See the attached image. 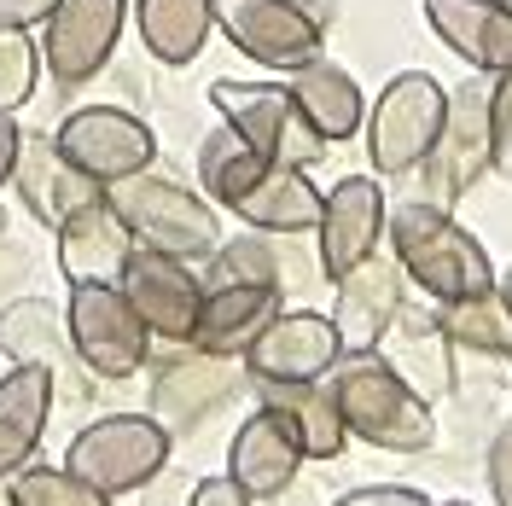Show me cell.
<instances>
[{"label":"cell","instance_id":"cell-1","mask_svg":"<svg viewBox=\"0 0 512 506\" xmlns=\"http://www.w3.org/2000/svg\"><path fill=\"white\" fill-rule=\"evenodd\" d=\"M198 181L210 192V204L233 210L245 227L256 233H315L320 222V198L309 169H291V163H268L256 146H245L233 128H210L204 146H198Z\"/></svg>","mask_w":512,"mask_h":506},{"label":"cell","instance_id":"cell-2","mask_svg":"<svg viewBox=\"0 0 512 506\" xmlns=\"http://www.w3.org/2000/svg\"><path fill=\"white\" fill-rule=\"evenodd\" d=\"M326 384H332V402L344 413V431L361 437V443L384 448V454H425L437 443L431 402L384 361L379 349L338 355V367L326 373Z\"/></svg>","mask_w":512,"mask_h":506},{"label":"cell","instance_id":"cell-3","mask_svg":"<svg viewBox=\"0 0 512 506\" xmlns=\"http://www.w3.org/2000/svg\"><path fill=\"white\" fill-rule=\"evenodd\" d=\"M384 239L402 262V274L431 297V303H460V297H478L495 285V262L466 227L448 216L443 204L414 198V204H396Z\"/></svg>","mask_w":512,"mask_h":506},{"label":"cell","instance_id":"cell-4","mask_svg":"<svg viewBox=\"0 0 512 506\" xmlns=\"http://www.w3.org/2000/svg\"><path fill=\"white\" fill-rule=\"evenodd\" d=\"M111 210L123 216V227L134 233V245L163 256H181V262H210L222 245V222H216V204L204 192L169 181L158 169H140L128 181L105 187Z\"/></svg>","mask_w":512,"mask_h":506},{"label":"cell","instance_id":"cell-5","mask_svg":"<svg viewBox=\"0 0 512 506\" xmlns=\"http://www.w3.org/2000/svg\"><path fill=\"white\" fill-rule=\"evenodd\" d=\"M448 117V88L431 70H402L379 88V99L367 105V158L379 175H408L425 163V152L437 146Z\"/></svg>","mask_w":512,"mask_h":506},{"label":"cell","instance_id":"cell-6","mask_svg":"<svg viewBox=\"0 0 512 506\" xmlns=\"http://www.w3.org/2000/svg\"><path fill=\"white\" fill-rule=\"evenodd\" d=\"M169 460V431L152 413H105L94 425H82L64 448V472L94 483L99 495H128L146 489Z\"/></svg>","mask_w":512,"mask_h":506},{"label":"cell","instance_id":"cell-7","mask_svg":"<svg viewBox=\"0 0 512 506\" xmlns=\"http://www.w3.org/2000/svg\"><path fill=\"white\" fill-rule=\"evenodd\" d=\"M210 105L222 111V123L256 146L268 163H291V169H315L326 158V140L315 134V123L297 111L286 82H210Z\"/></svg>","mask_w":512,"mask_h":506},{"label":"cell","instance_id":"cell-8","mask_svg":"<svg viewBox=\"0 0 512 506\" xmlns=\"http://www.w3.org/2000/svg\"><path fill=\"white\" fill-rule=\"evenodd\" d=\"M64 326H70L76 361L105 384L134 379L146 367V355H152V332H146V320L134 315L123 285H70Z\"/></svg>","mask_w":512,"mask_h":506},{"label":"cell","instance_id":"cell-9","mask_svg":"<svg viewBox=\"0 0 512 506\" xmlns=\"http://www.w3.org/2000/svg\"><path fill=\"white\" fill-rule=\"evenodd\" d=\"M128 24V0H53L41 18V64L59 88H82L111 64Z\"/></svg>","mask_w":512,"mask_h":506},{"label":"cell","instance_id":"cell-10","mask_svg":"<svg viewBox=\"0 0 512 506\" xmlns=\"http://www.w3.org/2000/svg\"><path fill=\"white\" fill-rule=\"evenodd\" d=\"M59 152L88 181L99 187H111V181H128V175H140V169H152L158 163V134L140 123L134 111L123 105H82V111H70L59 123Z\"/></svg>","mask_w":512,"mask_h":506},{"label":"cell","instance_id":"cell-11","mask_svg":"<svg viewBox=\"0 0 512 506\" xmlns=\"http://www.w3.org/2000/svg\"><path fill=\"white\" fill-rule=\"evenodd\" d=\"M419 169H425V198L443 210H454V198H466L495 169L489 163V82H460L448 94L443 134Z\"/></svg>","mask_w":512,"mask_h":506},{"label":"cell","instance_id":"cell-12","mask_svg":"<svg viewBox=\"0 0 512 506\" xmlns=\"http://www.w3.org/2000/svg\"><path fill=\"white\" fill-rule=\"evenodd\" d=\"M216 6V30L245 53V59L268 64L291 76L297 64L326 53V30L297 6V0H210Z\"/></svg>","mask_w":512,"mask_h":506},{"label":"cell","instance_id":"cell-13","mask_svg":"<svg viewBox=\"0 0 512 506\" xmlns=\"http://www.w3.org/2000/svg\"><path fill=\"white\" fill-rule=\"evenodd\" d=\"M117 285H123V297L134 303V315L146 320L152 338L192 344V326H198V309H204V280L192 274V262L134 245Z\"/></svg>","mask_w":512,"mask_h":506},{"label":"cell","instance_id":"cell-14","mask_svg":"<svg viewBox=\"0 0 512 506\" xmlns=\"http://www.w3.org/2000/svg\"><path fill=\"white\" fill-rule=\"evenodd\" d=\"M338 326L332 315H315V309H280L268 320V332L245 349V373L251 384H309V379H326L338 367Z\"/></svg>","mask_w":512,"mask_h":506},{"label":"cell","instance_id":"cell-15","mask_svg":"<svg viewBox=\"0 0 512 506\" xmlns=\"http://www.w3.org/2000/svg\"><path fill=\"white\" fill-rule=\"evenodd\" d=\"M384 222H390V204H384L379 181L344 175L338 187L320 198V222H315L320 274H326V280H344V274L361 268L367 256H379Z\"/></svg>","mask_w":512,"mask_h":506},{"label":"cell","instance_id":"cell-16","mask_svg":"<svg viewBox=\"0 0 512 506\" xmlns=\"http://www.w3.org/2000/svg\"><path fill=\"white\" fill-rule=\"evenodd\" d=\"M0 355H12L18 367H47L53 373V390H70L76 402H88V367L76 361L70 349V326H64V309H53L47 297H18L0 309Z\"/></svg>","mask_w":512,"mask_h":506},{"label":"cell","instance_id":"cell-17","mask_svg":"<svg viewBox=\"0 0 512 506\" xmlns=\"http://www.w3.org/2000/svg\"><path fill=\"white\" fill-rule=\"evenodd\" d=\"M233 390H239V367L227 355H204V349L175 355V361H163V373L152 379V419L169 437L192 431V425H204L210 413L222 408Z\"/></svg>","mask_w":512,"mask_h":506},{"label":"cell","instance_id":"cell-18","mask_svg":"<svg viewBox=\"0 0 512 506\" xmlns=\"http://www.w3.org/2000/svg\"><path fill=\"white\" fill-rule=\"evenodd\" d=\"M332 297V326H338V344L344 355H367L379 349V338L390 332V320L402 315V262H384L367 256L361 268H350Z\"/></svg>","mask_w":512,"mask_h":506},{"label":"cell","instance_id":"cell-19","mask_svg":"<svg viewBox=\"0 0 512 506\" xmlns=\"http://www.w3.org/2000/svg\"><path fill=\"white\" fill-rule=\"evenodd\" d=\"M53 239H59V274L70 285H117L123 262L134 256V233L111 210V198H94L76 216H64Z\"/></svg>","mask_w":512,"mask_h":506},{"label":"cell","instance_id":"cell-20","mask_svg":"<svg viewBox=\"0 0 512 506\" xmlns=\"http://www.w3.org/2000/svg\"><path fill=\"white\" fill-rule=\"evenodd\" d=\"M12 187H18L24 210H30L41 227H59L64 216H76L82 204L105 198V187L88 181L76 163L64 158L53 134H24V146H18V169H12Z\"/></svg>","mask_w":512,"mask_h":506},{"label":"cell","instance_id":"cell-21","mask_svg":"<svg viewBox=\"0 0 512 506\" xmlns=\"http://www.w3.org/2000/svg\"><path fill=\"white\" fill-rule=\"evenodd\" d=\"M297 466H303V443H297V431H291V419L280 408H256L239 425L233 448H227V477L251 501L286 495V483L297 477Z\"/></svg>","mask_w":512,"mask_h":506},{"label":"cell","instance_id":"cell-22","mask_svg":"<svg viewBox=\"0 0 512 506\" xmlns=\"http://www.w3.org/2000/svg\"><path fill=\"white\" fill-rule=\"evenodd\" d=\"M425 24L437 30L454 59L478 76L512 70V6L507 0H425Z\"/></svg>","mask_w":512,"mask_h":506},{"label":"cell","instance_id":"cell-23","mask_svg":"<svg viewBox=\"0 0 512 506\" xmlns=\"http://www.w3.org/2000/svg\"><path fill=\"white\" fill-rule=\"evenodd\" d=\"M280 315V285H204V309L192 326V349L245 361V349Z\"/></svg>","mask_w":512,"mask_h":506},{"label":"cell","instance_id":"cell-24","mask_svg":"<svg viewBox=\"0 0 512 506\" xmlns=\"http://www.w3.org/2000/svg\"><path fill=\"white\" fill-rule=\"evenodd\" d=\"M379 355L414 384L425 402H443L454 390V344H448L437 309H402L379 338Z\"/></svg>","mask_w":512,"mask_h":506},{"label":"cell","instance_id":"cell-25","mask_svg":"<svg viewBox=\"0 0 512 506\" xmlns=\"http://www.w3.org/2000/svg\"><path fill=\"white\" fill-rule=\"evenodd\" d=\"M53 373L47 367H12L0 379V483L18 477L35 460V448L47 437L53 419Z\"/></svg>","mask_w":512,"mask_h":506},{"label":"cell","instance_id":"cell-26","mask_svg":"<svg viewBox=\"0 0 512 506\" xmlns=\"http://www.w3.org/2000/svg\"><path fill=\"white\" fill-rule=\"evenodd\" d=\"M286 88H291L297 111L315 123V134L326 140V146L361 134V123H367V99H361V88H355V76L344 70V64H332L326 53L309 59V64H297V70L286 76Z\"/></svg>","mask_w":512,"mask_h":506},{"label":"cell","instance_id":"cell-27","mask_svg":"<svg viewBox=\"0 0 512 506\" xmlns=\"http://www.w3.org/2000/svg\"><path fill=\"white\" fill-rule=\"evenodd\" d=\"M262 390V408H280L303 443V460H338L350 431H344V413L332 402V384L309 379V384H256Z\"/></svg>","mask_w":512,"mask_h":506},{"label":"cell","instance_id":"cell-28","mask_svg":"<svg viewBox=\"0 0 512 506\" xmlns=\"http://www.w3.org/2000/svg\"><path fill=\"white\" fill-rule=\"evenodd\" d=\"M134 30L158 64H192L216 30V6L210 0H134Z\"/></svg>","mask_w":512,"mask_h":506},{"label":"cell","instance_id":"cell-29","mask_svg":"<svg viewBox=\"0 0 512 506\" xmlns=\"http://www.w3.org/2000/svg\"><path fill=\"white\" fill-rule=\"evenodd\" d=\"M448 344L472 349V355H512V309L501 297V285H489L478 297H460V303H437Z\"/></svg>","mask_w":512,"mask_h":506},{"label":"cell","instance_id":"cell-30","mask_svg":"<svg viewBox=\"0 0 512 506\" xmlns=\"http://www.w3.org/2000/svg\"><path fill=\"white\" fill-rule=\"evenodd\" d=\"M6 506H111V495H99L94 483H82L76 472H64V466H24V472L12 477V495Z\"/></svg>","mask_w":512,"mask_h":506},{"label":"cell","instance_id":"cell-31","mask_svg":"<svg viewBox=\"0 0 512 506\" xmlns=\"http://www.w3.org/2000/svg\"><path fill=\"white\" fill-rule=\"evenodd\" d=\"M47 76L41 41L30 30H0V117H18L35 99V82Z\"/></svg>","mask_w":512,"mask_h":506},{"label":"cell","instance_id":"cell-32","mask_svg":"<svg viewBox=\"0 0 512 506\" xmlns=\"http://www.w3.org/2000/svg\"><path fill=\"white\" fill-rule=\"evenodd\" d=\"M204 285H280V256L268 239H222L210 256Z\"/></svg>","mask_w":512,"mask_h":506},{"label":"cell","instance_id":"cell-33","mask_svg":"<svg viewBox=\"0 0 512 506\" xmlns=\"http://www.w3.org/2000/svg\"><path fill=\"white\" fill-rule=\"evenodd\" d=\"M489 163L495 175H512V70L489 76Z\"/></svg>","mask_w":512,"mask_h":506},{"label":"cell","instance_id":"cell-34","mask_svg":"<svg viewBox=\"0 0 512 506\" xmlns=\"http://www.w3.org/2000/svg\"><path fill=\"white\" fill-rule=\"evenodd\" d=\"M489 489H495V506H512V419L489 443Z\"/></svg>","mask_w":512,"mask_h":506},{"label":"cell","instance_id":"cell-35","mask_svg":"<svg viewBox=\"0 0 512 506\" xmlns=\"http://www.w3.org/2000/svg\"><path fill=\"white\" fill-rule=\"evenodd\" d=\"M332 506H431L419 489H402V483H373V489H350L344 501Z\"/></svg>","mask_w":512,"mask_h":506},{"label":"cell","instance_id":"cell-36","mask_svg":"<svg viewBox=\"0 0 512 506\" xmlns=\"http://www.w3.org/2000/svg\"><path fill=\"white\" fill-rule=\"evenodd\" d=\"M187 506H251V495H245V489H239V483L222 472V477H204V483L192 489Z\"/></svg>","mask_w":512,"mask_h":506},{"label":"cell","instance_id":"cell-37","mask_svg":"<svg viewBox=\"0 0 512 506\" xmlns=\"http://www.w3.org/2000/svg\"><path fill=\"white\" fill-rule=\"evenodd\" d=\"M53 12V0H0V30H35Z\"/></svg>","mask_w":512,"mask_h":506},{"label":"cell","instance_id":"cell-38","mask_svg":"<svg viewBox=\"0 0 512 506\" xmlns=\"http://www.w3.org/2000/svg\"><path fill=\"white\" fill-rule=\"evenodd\" d=\"M18 146H24V128L12 123V117H0V187H6L12 169H18Z\"/></svg>","mask_w":512,"mask_h":506},{"label":"cell","instance_id":"cell-39","mask_svg":"<svg viewBox=\"0 0 512 506\" xmlns=\"http://www.w3.org/2000/svg\"><path fill=\"white\" fill-rule=\"evenodd\" d=\"M297 6H303V12L315 18L320 30H332V18H338V6H332V0H297Z\"/></svg>","mask_w":512,"mask_h":506},{"label":"cell","instance_id":"cell-40","mask_svg":"<svg viewBox=\"0 0 512 506\" xmlns=\"http://www.w3.org/2000/svg\"><path fill=\"white\" fill-rule=\"evenodd\" d=\"M495 285H501V297H507V309H512V268H507V274H501Z\"/></svg>","mask_w":512,"mask_h":506},{"label":"cell","instance_id":"cell-41","mask_svg":"<svg viewBox=\"0 0 512 506\" xmlns=\"http://www.w3.org/2000/svg\"><path fill=\"white\" fill-rule=\"evenodd\" d=\"M0 239H6V210H0Z\"/></svg>","mask_w":512,"mask_h":506},{"label":"cell","instance_id":"cell-42","mask_svg":"<svg viewBox=\"0 0 512 506\" xmlns=\"http://www.w3.org/2000/svg\"><path fill=\"white\" fill-rule=\"evenodd\" d=\"M443 506H466V501H443Z\"/></svg>","mask_w":512,"mask_h":506},{"label":"cell","instance_id":"cell-43","mask_svg":"<svg viewBox=\"0 0 512 506\" xmlns=\"http://www.w3.org/2000/svg\"><path fill=\"white\" fill-rule=\"evenodd\" d=\"M507 6H512V0H507Z\"/></svg>","mask_w":512,"mask_h":506},{"label":"cell","instance_id":"cell-44","mask_svg":"<svg viewBox=\"0 0 512 506\" xmlns=\"http://www.w3.org/2000/svg\"><path fill=\"white\" fill-rule=\"evenodd\" d=\"M507 361H512V355H507Z\"/></svg>","mask_w":512,"mask_h":506}]
</instances>
